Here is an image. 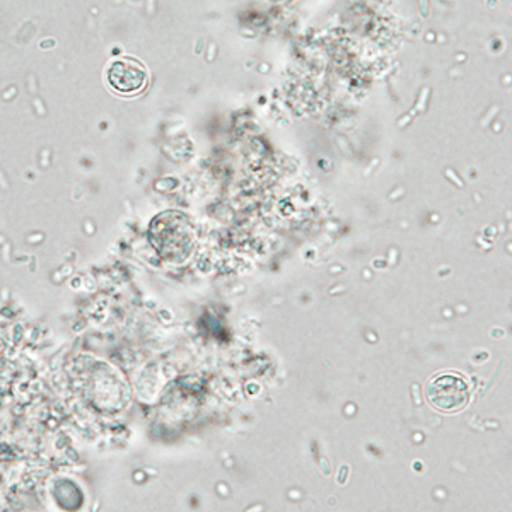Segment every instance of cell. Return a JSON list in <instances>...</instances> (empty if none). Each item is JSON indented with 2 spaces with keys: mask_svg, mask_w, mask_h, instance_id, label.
<instances>
[{
  "mask_svg": "<svg viewBox=\"0 0 512 512\" xmlns=\"http://www.w3.org/2000/svg\"><path fill=\"white\" fill-rule=\"evenodd\" d=\"M425 396H427V402L439 412L454 414L468 407L472 390L461 374L441 373L429 381L425 388Z\"/></svg>",
  "mask_w": 512,
  "mask_h": 512,
  "instance_id": "6da1fadb",
  "label": "cell"
},
{
  "mask_svg": "<svg viewBox=\"0 0 512 512\" xmlns=\"http://www.w3.org/2000/svg\"><path fill=\"white\" fill-rule=\"evenodd\" d=\"M147 70L134 59H120L111 64L108 70V82L117 93L132 96L139 94L147 86Z\"/></svg>",
  "mask_w": 512,
  "mask_h": 512,
  "instance_id": "7a4b0ae2",
  "label": "cell"
}]
</instances>
